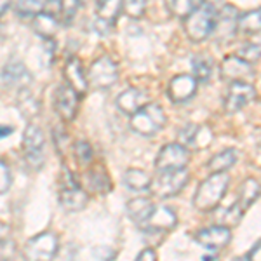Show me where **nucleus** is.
I'll return each instance as SVG.
<instances>
[{
	"instance_id": "nucleus-1",
	"label": "nucleus",
	"mask_w": 261,
	"mask_h": 261,
	"mask_svg": "<svg viewBox=\"0 0 261 261\" xmlns=\"http://www.w3.org/2000/svg\"><path fill=\"white\" fill-rule=\"evenodd\" d=\"M230 185V176L226 172H213L207 179H204L193 195V205L199 211L209 213L220 205L223 197L226 195Z\"/></svg>"
},
{
	"instance_id": "nucleus-2",
	"label": "nucleus",
	"mask_w": 261,
	"mask_h": 261,
	"mask_svg": "<svg viewBox=\"0 0 261 261\" xmlns=\"http://www.w3.org/2000/svg\"><path fill=\"white\" fill-rule=\"evenodd\" d=\"M216 11L211 4L202 2L185 18V32L193 42H204L214 33L216 27Z\"/></svg>"
},
{
	"instance_id": "nucleus-3",
	"label": "nucleus",
	"mask_w": 261,
	"mask_h": 261,
	"mask_svg": "<svg viewBox=\"0 0 261 261\" xmlns=\"http://www.w3.org/2000/svg\"><path fill=\"white\" fill-rule=\"evenodd\" d=\"M60 204L65 211L79 213L87 205V193L68 167H61L60 174Z\"/></svg>"
},
{
	"instance_id": "nucleus-4",
	"label": "nucleus",
	"mask_w": 261,
	"mask_h": 261,
	"mask_svg": "<svg viewBox=\"0 0 261 261\" xmlns=\"http://www.w3.org/2000/svg\"><path fill=\"white\" fill-rule=\"evenodd\" d=\"M130 129L134 133L141 134V136H155L164 129L167 122L166 112L162 110V107L155 103H146L145 107H141L136 113L130 115Z\"/></svg>"
},
{
	"instance_id": "nucleus-5",
	"label": "nucleus",
	"mask_w": 261,
	"mask_h": 261,
	"mask_svg": "<svg viewBox=\"0 0 261 261\" xmlns=\"http://www.w3.org/2000/svg\"><path fill=\"white\" fill-rule=\"evenodd\" d=\"M190 174H188L187 167L183 169H171V171H159L157 178L151 179L150 192L159 199H171V197L178 195L188 185Z\"/></svg>"
},
{
	"instance_id": "nucleus-6",
	"label": "nucleus",
	"mask_w": 261,
	"mask_h": 261,
	"mask_svg": "<svg viewBox=\"0 0 261 261\" xmlns=\"http://www.w3.org/2000/svg\"><path fill=\"white\" fill-rule=\"evenodd\" d=\"M87 81L96 89H110L119 81V66L110 56H99L91 63Z\"/></svg>"
},
{
	"instance_id": "nucleus-7",
	"label": "nucleus",
	"mask_w": 261,
	"mask_h": 261,
	"mask_svg": "<svg viewBox=\"0 0 261 261\" xmlns=\"http://www.w3.org/2000/svg\"><path fill=\"white\" fill-rule=\"evenodd\" d=\"M44 133L37 124H28L23 134L24 161L32 169H40L44 166Z\"/></svg>"
},
{
	"instance_id": "nucleus-8",
	"label": "nucleus",
	"mask_w": 261,
	"mask_h": 261,
	"mask_svg": "<svg viewBox=\"0 0 261 261\" xmlns=\"http://www.w3.org/2000/svg\"><path fill=\"white\" fill-rule=\"evenodd\" d=\"M190 162V150L181 143H169L164 145L155 159V169L159 171H171V169H183Z\"/></svg>"
},
{
	"instance_id": "nucleus-9",
	"label": "nucleus",
	"mask_w": 261,
	"mask_h": 261,
	"mask_svg": "<svg viewBox=\"0 0 261 261\" xmlns=\"http://www.w3.org/2000/svg\"><path fill=\"white\" fill-rule=\"evenodd\" d=\"M60 251V239L53 231H42L24 246V254L30 259H50Z\"/></svg>"
},
{
	"instance_id": "nucleus-10",
	"label": "nucleus",
	"mask_w": 261,
	"mask_h": 261,
	"mask_svg": "<svg viewBox=\"0 0 261 261\" xmlns=\"http://www.w3.org/2000/svg\"><path fill=\"white\" fill-rule=\"evenodd\" d=\"M79 99H81V96L71 89L70 86H66V84L56 87L53 103L54 110H56L63 122H71L75 119V115L79 112Z\"/></svg>"
},
{
	"instance_id": "nucleus-11",
	"label": "nucleus",
	"mask_w": 261,
	"mask_h": 261,
	"mask_svg": "<svg viewBox=\"0 0 261 261\" xmlns=\"http://www.w3.org/2000/svg\"><path fill=\"white\" fill-rule=\"evenodd\" d=\"M256 99V89L251 82H231L225 96V110L235 113Z\"/></svg>"
},
{
	"instance_id": "nucleus-12",
	"label": "nucleus",
	"mask_w": 261,
	"mask_h": 261,
	"mask_svg": "<svg viewBox=\"0 0 261 261\" xmlns=\"http://www.w3.org/2000/svg\"><path fill=\"white\" fill-rule=\"evenodd\" d=\"M193 239H195L204 249L218 251V249H223L225 246H228V242L231 241V231H230V226L216 225V226H209V228L199 230L193 235Z\"/></svg>"
},
{
	"instance_id": "nucleus-13",
	"label": "nucleus",
	"mask_w": 261,
	"mask_h": 261,
	"mask_svg": "<svg viewBox=\"0 0 261 261\" xmlns=\"http://www.w3.org/2000/svg\"><path fill=\"white\" fill-rule=\"evenodd\" d=\"M63 75H65L66 86H70L81 98L86 96L87 89H89V81H87V71L84 70L82 61L77 56H71L70 60H66Z\"/></svg>"
},
{
	"instance_id": "nucleus-14",
	"label": "nucleus",
	"mask_w": 261,
	"mask_h": 261,
	"mask_svg": "<svg viewBox=\"0 0 261 261\" xmlns=\"http://www.w3.org/2000/svg\"><path fill=\"white\" fill-rule=\"evenodd\" d=\"M221 75L230 82H251V79L254 77V68L252 63L242 58L228 56L221 63Z\"/></svg>"
},
{
	"instance_id": "nucleus-15",
	"label": "nucleus",
	"mask_w": 261,
	"mask_h": 261,
	"mask_svg": "<svg viewBox=\"0 0 261 261\" xmlns=\"http://www.w3.org/2000/svg\"><path fill=\"white\" fill-rule=\"evenodd\" d=\"M122 12V0H101L96 11V30L99 33H108L115 27Z\"/></svg>"
},
{
	"instance_id": "nucleus-16",
	"label": "nucleus",
	"mask_w": 261,
	"mask_h": 261,
	"mask_svg": "<svg viewBox=\"0 0 261 261\" xmlns=\"http://www.w3.org/2000/svg\"><path fill=\"white\" fill-rule=\"evenodd\" d=\"M197 79L193 75H176L171 79L169 86H167V96L174 103H183L193 98L197 92Z\"/></svg>"
},
{
	"instance_id": "nucleus-17",
	"label": "nucleus",
	"mask_w": 261,
	"mask_h": 261,
	"mask_svg": "<svg viewBox=\"0 0 261 261\" xmlns=\"http://www.w3.org/2000/svg\"><path fill=\"white\" fill-rule=\"evenodd\" d=\"M176 223H178V218H176V214L171 207H167V205H155L145 223V226H143V230L164 233V231H169L174 228Z\"/></svg>"
},
{
	"instance_id": "nucleus-18",
	"label": "nucleus",
	"mask_w": 261,
	"mask_h": 261,
	"mask_svg": "<svg viewBox=\"0 0 261 261\" xmlns=\"http://www.w3.org/2000/svg\"><path fill=\"white\" fill-rule=\"evenodd\" d=\"M148 103V96L145 91H141L140 87H129L124 92H120L117 98V107L122 113L125 115H133L140 110L141 107Z\"/></svg>"
},
{
	"instance_id": "nucleus-19",
	"label": "nucleus",
	"mask_w": 261,
	"mask_h": 261,
	"mask_svg": "<svg viewBox=\"0 0 261 261\" xmlns=\"http://www.w3.org/2000/svg\"><path fill=\"white\" fill-rule=\"evenodd\" d=\"M2 81L7 84V86L18 87V89H23V87H28L32 82V73L27 70V66L21 61H11L4 66L2 70Z\"/></svg>"
},
{
	"instance_id": "nucleus-20",
	"label": "nucleus",
	"mask_w": 261,
	"mask_h": 261,
	"mask_svg": "<svg viewBox=\"0 0 261 261\" xmlns=\"http://www.w3.org/2000/svg\"><path fill=\"white\" fill-rule=\"evenodd\" d=\"M60 23L61 21L58 16L50 14V12H45V11L39 12V14L32 18L33 30H35V33H39L42 39H53L58 33V30H60Z\"/></svg>"
},
{
	"instance_id": "nucleus-21",
	"label": "nucleus",
	"mask_w": 261,
	"mask_h": 261,
	"mask_svg": "<svg viewBox=\"0 0 261 261\" xmlns=\"http://www.w3.org/2000/svg\"><path fill=\"white\" fill-rule=\"evenodd\" d=\"M153 207H155V204L148 197H136V199H130L127 202V207L125 209H127L130 220L136 223L140 228H143L146 220H148L150 213L153 211Z\"/></svg>"
},
{
	"instance_id": "nucleus-22",
	"label": "nucleus",
	"mask_w": 261,
	"mask_h": 261,
	"mask_svg": "<svg viewBox=\"0 0 261 261\" xmlns=\"http://www.w3.org/2000/svg\"><path fill=\"white\" fill-rule=\"evenodd\" d=\"M237 18H239V12L235 7L226 6L225 9L221 11L220 16H216V27H214V32H220V35H223L221 39H231L237 30Z\"/></svg>"
},
{
	"instance_id": "nucleus-23",
	"label": "nucleus",
	"mask_w": 261,
	"mask_h": 261,
	"mask_svg": "<svg viewBox=\"0 0 261 261\" xmlns=\"http://www.w3.org/2000/svg\"><path fill=\"white\" fill-rule=\"evenodd\" d=\"M261 193V185L254 178H247L239 188V200L237 204L241 205L242 211H246L247 207H251L254 204V200L259 197Z\"/></svg>"
},
{
	"instance_id": "nucleus-24",
	"label": "nucleus",
	"mask_w": 261,
	"mask_h": 261,
	"mask_svg": "<svg viewBox=\"0 0 261 261\" xmlns=\"http://www.w3.org/2000/svg\"><path fill=\"white\" fill-rule=\"evenodd\" d=\"M237 30L247 35H254L261 32V7L249 12H244L237 18Z\"/></svg>"
},
{
	"instance_id": "nucleus-25",
	"label": "nucleus",
	"mask_w": 261,
	"mask_h": 261,
	"mask_svg": "<svg viewBox=\"0 0 261 261\" xmlns=\"http://www.w3.org/2000/svg\"><path fill=\"white\" fill-rule=\"evenodd\" d=\"M235 162H237V151L233 148H226L218 155H214L207 162V169L211 172H226Z\"/></svg>"
},
{
	"instance_id": "nucleus-26",
	"label": "nucleus",
	"mask_w": 261,
	"mask_h": 261,
	"mask_svg": "<svg viewBox=\"0 0 261 261\" xmlns=\"http://www.w3.org/2000/svg\"><path fill=\"white\" fill-rule=\"evenodd\" d=\"M151 178L141 169H127L124 172V185L133 192L148 190Z\"/></svg>"
},
{
	"instance_id": "nucleus-27",
	"label": "nucleus",
	"mask_w": 261,
	"mask_h": 261,
	"mask_svg": "<svg viewBox=\"0 0 261 261\" xmlns=\"http://www.w3.org/2000/svg\"><path fill=\"white\" fill-rule=\"evenodd\" d=\"M87 179H89V188L92 192L108 193L112 190V181H110V178H108L107 171H105L103 167H99V166L92 167V169L89 171Z\"/></svg>"
},
{
	"instance_id": "nucleus-28",
	"label": "nucleus",
	"mask_w": 261,
	"mask_h": 261,
	"mask_svg": "<svg viewBox=\"0 0 261 261\" xmlns=\"http://www.w3.org/2000/svg\"><path fill=\"white\" fill-rule=\"evenodd\" d=\"M18 107H19L21 113H23L24 117H28V119L35 117L40 110L39 99H37V96L33 94L28 87H23V89H21L19 96H18Z\"/></svg>"
},
{
	"instance_id": "nucleus-29",
	"label": "nucleus",
	"mask_w": 261,
	"mask_h": 261,
	"mask_svg": "<svg viewBox=\"0 0 261 261\" xmlns=\"http://www.w3.org/2000/svg\"><path fill=\"white\" fill-rule=\"evenodd\" d=\"M192 70L197 82H209L213 77V60L209 56L200 54L192 60Z\"/></svg>"
},
{
	"instance_id": "nucleus-30",
	"label": "nucleus",
	"mask_w": 261,
	"mask_h": 261,
	"mask_svg": "<svg viewBox=\"0 0 261 261\" xmlns=\"http://www.w3.org/2000/svg\"><path fill=\"white\" fill-rule=\"evenodd\" d=\"M45 0H16L14 11L21 18H33L44 11Z\"/></svg>"
},
{
	"instance_id": "nucleus-31",
	"label": "nucleus",
	"mask_w": 261,
	"mask_h": 261,
	"mask_svg": "<svg viewBox=\"0 0 261 261\" xmlns=\"http://www.w3.org/2000/svg\"><path fill=\"white\" fill-rule=\"evenodd\" d=\"M82 6V0H61L60 6V21L63 24H71Z\"/></svg>"
},
{
	"instance_id": "nucleus-32",
	"label": "nucleus",
	"mask_w": 261,
	"mask_h": 261,
	"mask_svg": "<svg viewBox=\"0 0 261 261\" xmlns=\"http://www.w3.org/2000/svg\"><path fill=\"white\" fill-rule=\"evenodd\" d=\"M204 0H171V11L172 14H176L178 18L185 19L188 14L197 9Z\"/></svg>"
},
{
	"instance_id": "nucleus-33",
	"label": "nucleus",
	"mask_w": 261,
	"mask_h": 261,
	"mask_svg": "<svg viewBox=\"0 0 261 261\" xmlns=\"http://www.w3.org/2000/svg\"><path fill=\"white\" fill-rule=\"evenodd\" d=\"M73 155L75 161H77L81 166H89L92 162V148L87 141H75L73 143Z\"/></svg>"
},
{
	"instance_id": "nucleus-34",
	"label": "nucleus",
	"mask_w": 261,
	"mask_h": 261,
	"mask_svg": "<svg viewBox=\"0 0 261 261\" xmlns=\"http://www.w3.org/2000/svg\"><path fill=\"white\" fill-rule=\"evenodd\" d=\"M146 0H122V11L133 19H138L145 14Z\"/></svg>"
},
{
	"instance_id": "nucleus-35",
	"label": "nucleus",
	"mask_w": 261,
	"mask_h": 261,
	"mask_svg": "<svg viewBox=\"0 0 261 261\" xmlns=\"http://www.w3.org/2000/svg\"><path fill=\"white\" fill-rule=\"evenodd\" d=\"M199 130H200V127L195 124L185 125V127L179 130V143L187 146V148L197 146V136H199Z\"/></svg>"
},
{
	"instance_id": "nucleus-36",
	"label": "nucleus",
	"mask_w": 261,
	"mask_h": 261,
	"mask_svg": "<svg viewBox=\"0 0 261 261\" xmlns=\"http://www.w3.org/2000/svg\"><path fill=\"white\" fill-rule=\"evenodd\" d=\"M239 58H242V60L249 61V63H254L256 60H259L261 58V45L258 44H246L244 47H241V50L237 53Z\"/></svg>"
},
{
	"instance_id": "nucleus-37",
	"label": "nucleus",
	"mask_w": 261,
	"mask_h": 261,
	"mask_svg": "<svg viewBox=\"0 0 261 261\" xmlns=\"http://www.w3.org/2000/svg\"><path fill=\"white\" fill-rule=\"evenodd\" d=\"M11 183H12V176L9 167H7V164L4 161H0V195L9 190Z\"/></svg>"
},
{
	"instance_id": "nucleus-38",
	"label": "nucleus",
	"mask_w": 261,
	"mask_h": 261,
	"mask_svg": "<svg viewBox=\"0 0 261 261\" xmlns=\"http://www.w3.org/2000/svg\"><path fill=\"white\" fill-rule=\"evenodd\" d=\"M138 259H141V261H153V259H157V252L151 249V247H146V249H143L140 254H138Z\"/></svg>"
},
{
	"instance_id": "nucleus-39",
	"label": "nucleus",
	"mask_w": 261,
	"mask_h": 261,
	"mask_svg": "<svg viewBox=\"0 0 261 261\" xmlns=\"http://www.w3.org/2000/svg\"><path fill=\"white\" fill-rule=\"evenodd\" d=\"M92 254L98 256V258H101V259L113 258V252L110 249H107V247H98V249H92Z\"/></svg>"
},
{
	"instance_id": "nucleus-40",
	"label": "nucleus",
	"mask_w": 261,
	"mask_h": 261,
	"mask_svg": "<svg viewBox=\"0 0 261 261\" xmlns=\"http://www.w3.org/2000/svg\"><path fill=\"white\" fill-rule=\"evenodd\" d=\"M247 258L249 259H261V242H258L249 252H247Z\"/></svg>"
},
{
	"instance_id": "nucleus-41",
	"label": "nucleus",
	"mask_w": 261,
	"mask_h": 261,
	"mask_svg": "<svg viewBox=\"0 0 261 261\" xmlns=\"http://www.w3.org/2000/svg\"><path fill=\"white\" fill-rule=\"evenodd\" d=\"M9 134H12V127H11V125H0V140L7 138Z\"/></svg>"
},
{
	"instance_id": "nucleus-42",
	"label": "nucleus",
	"mask_w": 261,
	"mask_h": 261,
	"mask_svg": "<svg viewBox=\"0 0 261 261\" xmlns=\"http://www.w3.org/2000/svg\"><path fill=\"white\" fill-rule=\"evenodd\" d=\"M11 4H12V0H0V16L6 14L7 9L11 7Z\"/></svg>"
},
{
	"instance_id": "nucleus-43",
	"label": "nucleus",
	"mask_w": 261,
	"mask_h": 261,
	"mask_svg": "<svg viewBox=\"0 0 261 261\" xmlns=\"http://www.w3.org/2000/svg\"><path fill=\"white\" fill-rule=\"evenodd\" d=\"M96 2H98V4H99V2H101V0H96Z\"/></svg>"
}]
</instances>
